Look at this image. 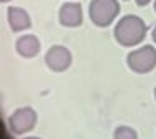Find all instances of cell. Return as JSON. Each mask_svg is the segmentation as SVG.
<instances>
[{"instance_id": "6da1fadb", "label": "cell", "mask_w": 156, "mask_h": 139, "mask_svg": "<svg viewBox=\"0 0 156 139\" xmlns=\"http://www.w3.org/2000/svg\"><path fill=\"white\" fill-rule=\"evenodd\" d=\"M148 27L143 18L138 15H125L115 25V38L123 46H135L143 42L146 36Z\"/></svg>"}, {"instance_id": "7a4b0ae2", "label": "cell", "mask_w": 156, "mask_h": 139, "mask_svg": "<svg viewBox=\"0 0 156 139\" xmlns=\"http://www.w3.org/2000/svg\"><path fill=\"white\" fill-rule=\"evenodd\" d=\"M120 13L118 0H91L88 7L90 20L98 27H108Z\"/></svg>"}, {"instance_id": "3957f363", "label": "cell", "mask_w": 156, "mask_h": 139, "mask_svg": "<svg viewBox=\"0 0 156 139\" xmlns=\"http://www.w3.org/2000/svg\"><path fill=\"white\" fill-rule=\"evenodd\" d=\"M128 66L136 73H148L156 66V48L153 45H143L133 50L126 56Z\"/></svg>"}, {"instance_id": "277c9868", "label": "cell", "mask_w": 156, "mask_h": 139, "mask_svg": "<svg viewBox=\"0 0 156 139\" xmlns=\"http://www.w3.org/2000/svg\"><path fill=\"white\" fill-rule=\"evenodd\" d=\"M37 124V113L30 106L18 108L10 114L9 118V127L13 134H25L32 131Z\"/></svg>"}, {"instance_id": "5b68a950", "label": "cell", "mask_w": 156, "mask_h": 139, "mask_svg": "<svg viewBox=\"0 0 156 139\" xmlns=\"http://www.w3.org/2000/svg\"><path fill=\"white\" fill-rule=\"evenodd\" d=\"M45 63L53 71H63L72 65V53L63 45H53L45 53Z\"/></svg>"}, {"instance_id": "8992f818", "label": "cell", "mask_w": 156, "mask_h": 139, "mask_svg": "<svg viewBox=\"0 0 156 139\" xmlns=\"http://www.w3.org/2000/svg\"><path fill=\"white\" fill-rule=\"evenodd\" d=\"M58 20L63 27H78L83 20L81 5L78 2H65L58 10Z\"/></svg>"}, {"instance_id": "52a82bcc", "label": "cell", "mask_w": 156, "mask_h": 139, "mask_svg": "<svg viewBox=\"0 0 156 139\" xmlns=\"http://www.w3.org/2000/svg\"><path fill=\"white\" fill-rule=\"evenodd\" d=\"M9 23L13 32H22L32 25L30 15L27 10L20 8V7H10L9 8Z\"/></svg>"}, {"instance_id": "ba28073f", "label": "cell", "mask_w": 156, "mask_h": 139, "mask_svg": "<svg viewBox=\"0 0 156 139\" xmlns=\"http://www.w3.org/2000/svg\"><path fill=\"white\" fill-rule=\"evenodd\" d=\"M15 48L23 58H32L40 52V42L35 35H22L17 40Z\"/></svg>"}, {"instance_id": "9c48e42d", "label": "cell", "mask_w": 156, "mask_h": 139, "mask_svg": "<svg viewBox=\"0 0 156 139\" xmlns=\"http://www.w3.org/2000/svg\"><path fill=\"white\" fill-rule=\"evenodd\" d=\"M113 139H138V134L129 126H118L113 133Z\"/></svg>"}, {"instance_id": "30bf717a", "label": "cell", "mask_w": 156, "mask_h": 139, "mask_svg": "<svg viewBox=\"0 0 156 139\" xmlns=\"http://www.w3.org/2000/svg\"><path fill=\"white\" fill-rule=\"evenodd\" d=\"M150 2H151V0H136V3H138L140 7H144V5H148Z\"/></svg>"}, {"instance_id": "8fae6325", "label": "cell", "mask_w": 156, "mask_h": 139, "mask_svg": "<svg viewBox=\"0 0 156 139\" xmlns=\"http://www.w3.org/2000/svg\"><path fill=\"white\" fill-rule=\"evenodd\" d=\"M153 40H154V43H156V27L153 28Z\"/></svg>"}, {"instance_id": "7c38bea8", "label": "cell", "mask_w": 156, "mask_h": 139, "mask_svg": "<svg viewBox=\"0 0 156 139\" xmlns=\"http://www.w3.org/2000/svg\"><path fill=\"white\" fill-rule=\"evenodd\" d=\"M23 139H40V137H33V136H30V137H23Z\"/></svg>"}, {"instance_id": "4fadbf2b", "label": "cell", "mask_w": 156, "mask_h": 139, "mask_svg": "<svg viewBox=\"0 0 156 139\" xmlns=\"http://www.w3.org/2000/svg\"><path fill=\"white\" fill-rule=\"evenodd\" d=\"M154 10H156V0H154Z\"/></svg>"}, {"instance_id": "5bb4252c", "label": "cell", "mask_w": 156, "mask_h": 139, "mask_svg": "<svg viewBox=\"0 0 156 139\" xmlns=\"http://www.w3.org/2000/svg\"><path fill=\"white\" fill-rule=\"evenodd\" d=\"M154 98H156V88H154Z\"/></svg>"}, {"instance_id": "9a60e30c", "label": "cell", "mask_w": 156, "mask_h": 139, "mask_svg": "<svg viewBox=\"0 0 156 139\" xmlns=\"http://www.w3.org/2000/svg\"><path fill=\"white\" fill-rule=\"evenodd\" d=\"M2 2H9V0H2Z\"/></svg>"}]
</instances>
